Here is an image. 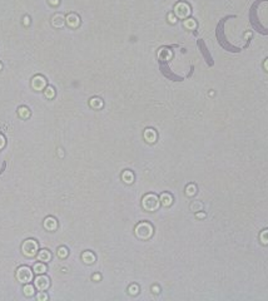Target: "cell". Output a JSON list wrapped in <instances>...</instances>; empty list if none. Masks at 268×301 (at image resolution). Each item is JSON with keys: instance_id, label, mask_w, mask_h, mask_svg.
I'll return each instance as SVG.
<instances>
[{"instance_id": "16", "label": "cell", "mask_w": 268, "mask_h": 301, "mask_svg": "<svg viewBox=\"0 0 268 301\" xmlns=\"http://www.w3.org/2000/svg\"><path fill=\"white\" fill-rule=\"evenodd\" d=\"M196 186L194 185H189V186H187V188H186V193L188 195V196H193L194 193H196Z\"/></svg>"}, {"instance_id": "11", "label": "cell", "mask_w": 268, "mask_h": 301, "mask_svg": "<svg viewBox=\"0 0 268 301\" xmlns=\"http://www.w3.org/2000/svg\"><path fill=\"white\" fill-rule=\"evenodd\" d=\"M94 260H95L94 255L91 254V252H89V251H87V252L83 254V261H84L85 264H93Z\"/></svg>"}, {"instance_id": "21", "label": "cell", "mask_w": 268, "mask_h": 301, "mask_svg": "<svg viewBox=\"0 0 268 301\" xmlns=\"http://www.w3.org/2000/svg\"><path fill=\"white\" fill-rule=\"evenodd\" d=\"M138 286L137 285H132L130 287H129V294H132V295H136V294H138Z\"/></svg>"}, {"instance_id": "3", "label": "cell", "mask_w": 268, "mask_h": 301, "mask_svg": "<svg viewBox=\"0 0 268 301\" xmlns=\"http://www.w3.org/2000/svg\"><path fill=\"white\" fill-rule=\"evenodd\" d=\"M16 279H18L20 282H23V283H27V282L31 281L33 272H31V270L29 269V267L21 266V267L18 269V271H16Z\"/></svg>"}, {"instance_id": "4", "label": "cell", "mask_w": 268, "mask_h": 301, "mask_svg": "<svg viewBox=\"0 0 268 301\" xmlns=\"http://www.w3.org/2000/svg\"><path fill=\"white\" fill-rule=\"evenodd\" d=\"M159 206V199L154 195H147L143 198V207L147 211H155Z\"/></svg>"}, {"instance_id": "13", "label": "cell", "mask_w": 268, "mask_h": 301, "mask_svg": "<svg viewBox=\"0 0 268 301\" xmlns=\"http://www.w3.org/2000/svg\"><path fill=\"white\" fill-rule=\"evenodd\" d=\"M133 180H134V176H133V173H132L130 171H125V172L123 173V181H124L125 183H132Z\"/></svg>"}, {"instance_id": "28", "label": "cell", "mask_w": 268, "mask_h": 301, "mask_svg": "<svg viewBox=\"0 0 268 301\" xmlns=\"http://www.w3.org/2000/svg\"><path fill=\"white\" fill-rule=\"evenodd\" d=\"M169 20H171L172 23H174V21H175V19L173 18V16H172V15H169Z\"/></svg>"}, {"instance_id": "6", "label": "cell", "mask_w": 268, "mask_h": 301, "mask_svg": "<svg viewBox=\"0 0 268 301\" xmlns=\"http://www.w3.org/2000/svg\"><path fill=\"white\" fill-rule=\"evenodd\" d=\"M35 286H37L40 291L45 290V289L49 286V279L46 277V276H39V277L35 279Z\"/></svg>"}, {"instance_id": "18", "label": "cell", "mask_w": 268, "mask_h": 301, "mask_svg": "<svg viewBox=\"0 0 268 301\" xmlns=\"http://www.w3.org/2000/svg\"><path fill=\"white\" fill-rule=\"evenodd\" d=\"M66 255H68V250H66L65 247H60L59 250H58V256L59 257L64 258V257H66Z\"/></svg>"}, {"instance_id": "25", "label": "cell", "mask_w": 268, "mask_h": 301, "mask_svg": "<svg viewBox=\"0 0 268 301\" xmlns=\"http://www.w3.org/2000/svg\"><path fill=\"white\" fill-rule=\"evenodd\" d=\"M153 292H155V294H157V292H159V287L158 286H153Z\"/></svg>"}, {"instance_id": "29", "label": "cell", "mask_w": 268, "mask_h": 301, "mask_svg": "<svg viewBox=\"0 0 268 301\" xmlns=\"http://www.w3.org/2000/svg\"><path fill=\"white\" fill-rule=\"evenodd\" d=\"M197 217H204V215H203V213H198Z\"/></svg>"}, {"instance_id": "5", "label": "cell", "mask_w": 268, "mask_h": 301, "mask_svg": "<svg viewBox=\"0 0 268 301\" xmlns=\"http://www.w3.org/2000/svg\"><path fill=\"white\" fill-rule=\"evenodd\" d=\"M189 13H190V10H189V6L187 4L180 3L175 6V14H177L179 18H187V15Z\"/></svg>"}, {"instance_id": "22", "label": "cell", "mask_w": 268, "mask_h": 301, "mask_svg": "<svg viewBox=\"0 0 268 301\" xmlns=\"http://www.w3.org/2000/svg\"><path fill=\"white\" fill-rule=\"evenodd\" d=\"M69 19H72V21H69V24H72L73 25V27H75V25H78V18H75V16H72V18H70V16H69Z\"/></svg>"}, {"instance_id": "7", "label": "cell", "mask_w": 268, "mask_h": 301, "mask_svg": "<svg viewBox=\"0 0 268 301\" xmlns=\"http://www.w3.org/2000/svg\"><path fill=\"white\" fill-rule=\"evenodd\" d=\"M44 227L49 231H53L56 228V221L55 218H53V217H48V218L44 221Z\"/></svg>"}, {"instance_id": "20", "label": "cell", "mask_w": 268, "mask_h": 301, "mask_svg": "<svg viewBox=\"0 0 268 301\" xmlns=\"http://www.w3.org/2000/svg\"><path fill=\"white\" fill-rule=\"evenodd\" d=\"M91 105H93L94 108H99V107H102V102H100V99H91Z\"/></svg>"}, {"instance_id": "27", "label": "cell", "mask_w": 268, "mask_h": 301, "mask_svg": "<svg viewBox=\"0 0 268 301\" xmlns=\"http://www.w3.org/2000/svg\"><path fill=\"white\" fill-rule=\"evenodd\" d=\"M93 279H94V280H100V275H98V273H97V275H94V276H93Z\"/></svg>"}, {"instance_id": "26", "label": "cell", "mask_w": 268, "mask_h": 301, "mask_svg": "<svg viewBox=\"0 0 268 301\" xmlns=\"http://www.w3.org/2000/svg\"><path fill=\"white\" fill-rule=\"evenodd\" d=\"M264 69H266V70L268 72V59H267V60L264 62Z\"/></svg>"}, {"instance_id": "19", "label": "cell", "mask_w": 268, "mask_h": 301, "mask_svg": "<svg viewBox=\"0 0 268 301\" xmlns=\"http://www.w3.org/2000/svg\"><path fill=\"white\" fill-rule=\"evenodd\" d=\"M19 115H20V117H23V118H27V117L29 115V111L27 109V108L21 107L20 109H19Z\"/></svg>"}, {"instance_id": "15", "label": "cell", "mask_w": 268, "mask_h": 301, "mask_svg": "<svg viewBox=\"0 0 268 301\" xmlns=\"http://www.w3.org/2000/svg\"><path fill=\"white\" fill-rule=\"evenodd\" d=\"M259 238H261V242L263 245H268V230H264L261 232V236H259Z\"/></svg>"}, {"instance_id": "12", "label": "cell", "mask_w": 268, "mask_h": 301, "mask_svg": "<svg viewBox=\"0 0 268 301\" xmlns=\"http://www.w3.org/2000/svg\"><path fill=\"white\" fill-rule=\"evenodd\" d=\"M33 271H34L35 273H44L46 271V267L44 264H35L34 267H33Z\"/></svg>"}, {"instance_id": "9", "label": "cell", "mask_w": 268, "mask_h": 301, "mask_svg": "<svg viewBox=\"0 0 268 301\" xmlns=\"http://www.w3.org/2000/svg\"><path fill=\"white\" fill-rule=\"evenodd\" d=\"M144 137H145V139L149 142V143H153V142L155 141V138H157V134H155V132L153 129H147L145 133H144Z\"/></svg>"}, {"instance_id": "8", "label": "cell", "mask_w": 268, "mask_h": 301, "mask_svg": "<svg viewBox=\"0 0 268 301\" xmlns=\"http://www.w3.org/2000/svg\"><path fill=\"white\" fill-rule=\"evenodd\" d=\"M50 257H52V255H50V252H49V251H46V250H41L40 252H39V255H38L39 261H43V262L50 261Z\"/></svg>"}, {"instance_id": "2", "label": "cell", "mask_w": 268, "mask_h": 301, "mask_svg": "<svg viewBox=\"0 0 268 301\" xmlns=\"http://www.w3.org/2000/svg\"><path fill=\"white\" fill-rule=\"evenodd\" d=\"M21 250H23V254L25 256L28 257H33L37 255V251H38V244L34 241V240H27L21 246Z\"/></svg>"}, {"instance_id": "23", "label": "cell", "mask_w": 268, "mask_h": 301, "mask_svg": "<svg viewBox=\"0 0 268 301\" xmlns=\"http://www.w3.org/2000/svg\"><path fill=\"white\" fill-rule=\"evenodd\" d=\"M4 144H5V139H4V137L2 134H0V149L4 147Z\"/></svg>"}, {"instance_id": "1", "label": "cell", "mask_w": 268, "mask_h": 301, "mask_svg": "<svg viewBox=\"0 0 268 301\" xmlns=\"http://www.w3.org/2000/svg\"><path fill=\"white\" fill-rule=\"evenodd\" d=\"M152 233H153V228H152V226H150L149 223H140V225L137 226V228H136V235L142 240L149 238L150 236H152Z\"/></svg>"}, {"instance_id": "17", "label": "cell", "mask_w": 268, "mask_h": 301, "mask_svg": "<svg viewBox=\"0 0 268 301\" xmlns=\"http://www.w3.org/2000/svg\"><path fill=\"white\" fill-rule=\"evenodd\" d=\"M184 27L188 28V29H194L196 28V21L193 19H188V20H186V23H184Z\"/></svg>"}, {"instance_id": "24", "label": "cell", "mask_w": 268, "mask_h": 301, "mask_svg": "<svg viewBox=\"0 0 268 301\" xmlns=\"http://www.w3.org/2000/svg\"><path fill=\"white\" fill-rule=\"evenodd\" d=\"M38 300H46V295L45 294H39L38 295Z\"/></svg>"}, {"instance_id": "14", "label": "cell", "mask_w": 268, "mask_h": 301, "mask_svg": "<svg viewBox=\"0 0 268 301\" xmlns=\"http://www.w3.org/2000/svg\"><path fill=\"white\" fill-rule=\"evenodd\" d=\"M23 291H24L25 296H31V295H34V287H33L31 285H25Z\"/></svg>"}, {"instance_id": "10", "label": "cell", "mask_w": 268, "mask_h": 301, "mask_svg": "<svg viewBox=\"0 0 268 301\" xmlns=\"http://www.w3.org/2000/svg\"><path fill=\"white\" fill-rule=\"evenodd\" d=\"M172 201H173V198H172V196L168 195V193H163V195L161 196V202H162L163 206H171V205H172Z\"/></svg>"}, {"instance_id": "30", "label": "cell", "mask_w": 268, "mask_h": 301, "mask_svg": "<svg viewBox=\"0 0 268 301\" xmlns=\"http://www.w3.org/2000/svg\"><path fill=\"white\" fill-rule=\"evenodd\" d=\"M0 69H2V64H0Z\"/></svg>"}]
</instances>
